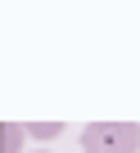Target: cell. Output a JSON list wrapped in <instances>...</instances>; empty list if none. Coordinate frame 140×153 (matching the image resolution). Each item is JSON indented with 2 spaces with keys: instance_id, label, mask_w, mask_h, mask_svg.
I'll use <instances>...</instances> for the list:
<instances>
[{
  "instance_id": "obj_2",
  "label": "cell",
  "mask_w": 140,
  "mask_h": 153,
  "mask_svg": "<svg viewBox=\"0 0 140 153\" xmlns=\"http://www.w3.org/2000/svg\"><path fill=\"white\" fill-rule=\"evenodd\" d=\"M0 153H23V126L18 122H5V126H0Z\"/></svg>"
},
{
  "instance_id": "obj_3",
  "label": "cell",
  "mask_w": 140,
  "mask_h": 153,
  "mask_svg": "<svg viewBox=\"0 0 140 153\" xmlns=\"http://www.w3.org/2000/svg\"><path fill=\"white\" fill-rule=\"evenodd\" d=\"M32 135H36V140H54V135H59V122H36Z\"/></svg>"
},
{
  "instance_id": "obj_1",
  "label": "cell",
  "mask_w": 140,
  "mask_h": 153,
  "mask_svg": "<svg viewBox=\"0 0 140 153\" xmlns=\"http://www.w3.org/2000/svg\"><path fill=\"white\" fill-rule=\"evenodd\" d=\"M86 153H140V126L136 122H91L82 131Z\"/></svg>"
}]
</instances>
